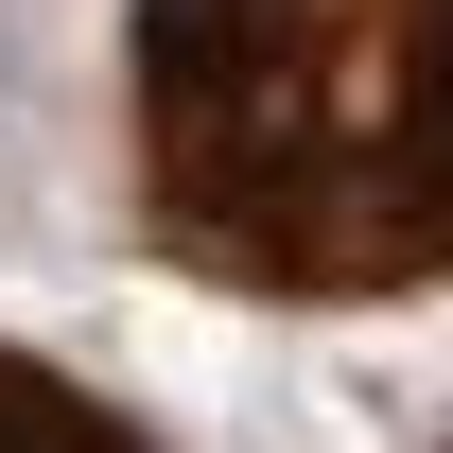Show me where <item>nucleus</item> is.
<instances>
[{
	"label": "nucleus",
	"mask_w": 453,
	"mask_h": 453,
	"mask_svg": "<svg viewBox=\"0 0 453 453\" xmlns=\"http://www.w3.org/2000/svg\"><path fill=\"white\" fill-rule=\"evenodd\" d=\"M0 453H157L122 401H88L70 366H35V349H0Z\"/></svg>",
	"instance_id": "2"
},
{
	"label": "nucleus",
	"mask_w": 453,
	"mask_h": 453,
	"mask_svg": "<svg viewBox=\"0 0 453 453\" xmlns=\"http://www.w3.org/2000/svg\"><path fill=\"white\" fill-rule=\"evenodd\" d=\"M140 226L296 314L453 280V0H140Z\"/></svg>",
	"instance_id": "1"
}]
</instances>
